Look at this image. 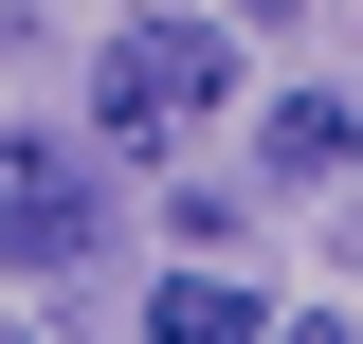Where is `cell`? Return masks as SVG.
Wrapping results in <instances>:
<instances>
[{
  "mask_svg": "<svg viewBox=\"0 0 363 344\" xmlns=\"http://www.w3.org/2000/svg\"><path fill=\"white\" fill-rule=\"evenodd\" d=\"M236 91V55H218V18H128L109 37V73H91V127L128 145V164H164V145H200V109Z\"/></svg>",
  "mask_w": 363,
  "mask_h": 344,
  "instance_id": "1",
  "label": "cell"
},
{
  "mask_svg": "<svg viewBox=\"0 0 363 344\" xmlns=\"http://www.w3.org/2000/svg\"><path fill=\"white\" fill-rule=\"evenodd\" d=\"M91 236H109V181H91V145L0 127V272H73Z\"/></svg>",
  "mask_w": 363,
  "mask_h": 344,
  "instance_id": "2",
  "label": "cell"
},
{
  "mask_svg": "<svg viewBox=\"0 0 363 344\" xmlns=\"http://www.w3.org/2000/svg\"><path fill=\"white\" fill-rule=\"evenodd\" d=\"M345 145H363V109H345V91H272V127H255V164H272V181H327Z\"/></svg>",
  "mask_w": 363,
  "mask_h": 344,
  "instance_id": "3",
  "label": "cell"
},
{
  "mask_svg": "<svg viewBox=\"0 0 363 344\" xmlns=\"http://www.w3.org/2000/svg\"><path fill=\"white\" fill-rule=\"evenodd\" d=\"M255 326H272V308L236 290V272H182V290H164V344H255Z\"/></svg>",
  "mask_w": 363,
  "mask_h": 344,
  "instance_id": "4",
  "label": "cell"
},
{
  "mask_svg": "<svg viewBox=\"0 0 363 344\" xmlns=\"http://www.w3.org/2000/svg\"><path fill=\"white\" fill-rule=\"evenodd\" d=\"M236 18H291V0H236Z\"/></svg>",
  "mask_w": 363,
  "mask_h": 344,
  "instance_id": "5",
  "label": "cell"
}]
</instances>
